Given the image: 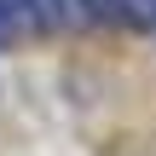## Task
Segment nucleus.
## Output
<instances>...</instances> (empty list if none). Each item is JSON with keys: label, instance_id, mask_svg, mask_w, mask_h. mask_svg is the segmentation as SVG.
Listing matches in <instances>:
<instances>
[{"label": "nucleus", "instance_id": "f03ea898", "mask_svg": "<svg viewBox=\"0 0 156 156\" xmlns=\"http://www.w3.org/2000/svg\"><path fill=\"white\" fill-rule=\"evenodd\" d=\"M0 17L12 23V35H41V17H35V0H0Z\"/></svg>", "mask_w": 156, "mask_h": 156}, {"label": "nucleus", "instance_id": "20e7f679", "mask_svg": "<svg viewBox=\"0 0 156 156\" xmlns=\"http://www.w3.org/2000/svg\"><path fill=\"white\" fill-rule=\"evenodd\" d=\"M12 41H17V35H12V23H6V17H0V52H6V46H12Z\"/></svg>", "mask_w": 156, "mask_h": 156}, {"label": "nucleus", "instance_id": "f257e3e1", "mask_svg": "<svg viewBox=\"0 0 156 156\" xmlns=\"http://www.w3.org/2000/svg\"><path fill=\"white\" fill-rule=\"evenodd\" d=\"M87 6L98 29H139V35L156 29V0H87Z\"/></svg>", "mask_w": 156, "mask_h": 156}, {"label": "nucleus", "instance_id": "7ed1b4c3", "mask_svg": "<svg viewBox=\"0 0 156 156\" xmlns=\"http://www.w3.org/2000/svg\"><path fill=\"white\" fill-rule=\"evenodd\" d=\"M35 17H41V35H64V0H35Z\"/></svg>", "mask_w": 156, "mask_h": 156}]
</instances>
